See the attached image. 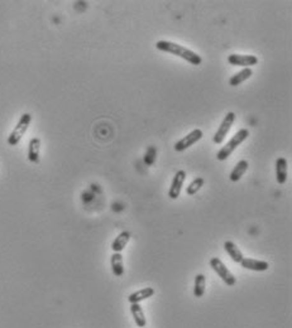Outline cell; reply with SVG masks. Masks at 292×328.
Segmentation results:
<instances>
[{
  "label": "cell",
  "instance_id": "6da1fadb",
  "mask_svg": "<svg viewBox=\"0 0 292 328\" xmlns=\"http://www.w3.org/2000/svg\"><path fill=\"white\" fill-rule=\"evenodd\" d=\"M156 48H157L158 51H162V52L171 53V55L173 56H177V57L185 60V61H187L189 63L193 64V66H199V64H201L202 62L201 56L193 52V51L186 48V47L181 46V44L175 43V42L158 41L157 43H156Z\"/></svg>",
  "mask_w": 292,
  "mask_h": 328
},
{
  "label": "cell",
  "instance_id": "ba28073f",
  "mask_svg": "<svg viewBox=\"0 0 292 328\" xmlns=\"http://www.w3.org/2000/svg\"><path fill=\"white\" fill-rule=\"evenodd\" d=\"M185 180H186V172L182 171V169L176 172L172 183H171V187H169L168 189V197L171 198V200H177V198L180 197V193H181Z\"/></svg>",
  "mask_w": 292,
  "mask_h": 328
},
{
  "label": "cell",
  "instance_id": "2e32d148",
  "mask_svg": "<svg viewBox=\"0 0 292 328\" xmlns=\"http://www.w3.org/2000/svg\"><path fill=\"white\" fill-rule=\"evenodd\" d=\"M248 167L249 163L247 162L246 159H242L240 162H238L237 166L234 167L233 171L230 172L229 179H230L231 182H238V180H240V178H242L243 176H244V173L248 171Z\"/></svg>",
  "mask_w": 292,
  "mask_h": 328
},
{
  "label": "cell",
  "instance_id": "d6986e66",
  "mask_svg": "<svg viewBox=\"0 0 292 328\" xmlns=\"http://www.w3.org/2000/svg\"><path fill=\"white\" fill-rule=\"evenodd\" d=\"M205 285H206V278L204 274H197L195 276V285H194V296L196 298H201L205 294Z\"/></svg>",
  "mask_w": 292,
  "mask_h": 328
},
{
  "label": "cell",
  "instance_id": "8fae6325",
  "mask_svg": "<svg viewBox=\"0 0 292 328\" xmlns=\"http://www.w3.org/2000/svg\"><path fill=\"white\" fill-rule=\"evenodd\" d=\"M155 289L153 288H143V289H140V291H137L134 292V293H131L130 296L128 297V302L130 303V304H133V303H140L143 302V300H146V299L151 298V297L155 296Z\"/></svg>",
  "mask_w": 292,
  "mask_h": 328
},
{
  "label": "cell",
  "instance_id": "7c38bea8",
  "mask_svg": "<svg viewBox=\"0 0 292 328\" xmlns=\"http://www.w3.org/2000/svg\"><path fill=\"white\" fill-rule=\"evenodd\" d=\"M276 180L278 184H284L287 180V160L285 158L276 159Z\"/></svg>",
  "mask_w": 292,
  "mask_h": 328
},
{
  "label": "cell",
  "instance_id": "7a4b0ae2",
  "mask_svg": "<svg viewBox=\"0 0 292 328\" xmlns=\"http://www.w3.org/2000/svg\"><path fill=\"white\" fill-rule=\"evenodd\" d=\"M248 137H249L248 129H240V130L234 134V137L231 138V139L229 140V142L227 143L219 151H218V154H216V159L220 160V162L228 159V158L231 155V153H233V151L235 150L243 142H246V140L248 139Z\"/></svg>",
  "mask_w": 292,
  "mask_h": 328
},
{
  "label": "cell",
  "instance_id": "8992f818",
  "mask_svg": "<svg viewBox=\"0 0 292 328\" xmlns=\"http://www.w3.org/2000/svg\"><path fill=\"white\" fill-rule=\"evenodd\" d=\"M202 135H204V134H202L201 129H195V130H193L191 133L187 134L186 137L182 138L181 140H178L173 148H175L176 151L186 150L187 148H190V147H193L194 144H196V143L199 142V140H201Z\"/></svg>",
  "mask_w": 292,
  "mask_h": 328
},
{
  "label": "cell",
  "instance_id": "30bf717a",
  "mask_svg": "<svg viewBox=\"0 0 292 328\" xmlns=\"http://www.w3.org/2000/svg\"><path fill=\"white\" fill-rule=\"evenodd\" d=\"M27 157L31 163L38 164L39 157H41V139L39 138H32L28 144V153Z\"/></svg>",
  "mask_w": 292,
  "mask_h": 328
},
{
  "label": "cell",
  "instance_id": "52a82bcc",
  "mask_svg": "<svg viewBox=\"0 0 292 328\" xmlns=\"http://www.w3.org/2000/svg\"><path fill=\"white\" fill-rule=\"evenodd\" d=\"M228 62L231 66H240L243 68H251V66H256L258 63V59L253 55H233L228 56Z\"/></svg>",
  "mask_w": 292,
  "mask_h": 328
},
{
  "label": "cell",
  "instance_id": "5b68a950",
  "mask_svg": "<svg viewBox=\"0 0 292 328\" xmlns=\"http://www.w3.org/2000/svg\"><path fill=\"white\" fill-rule=\"evenodd\" d=\"M234 121H235V114L228 113L225 115L224 120L222 121V124H220V126L218 128L216 133L214 134L213 142L215 143V144H222V143L224 142L225 137L228 135L229 130H230L231 125L234 124Z\"/></svg>",
  "mask_w": 292,
  "mask_h": 328
},
{
  "label": "cell",
  "instance_id": "3957f363",
  "mask_svg": "<svg viewBox=\"0 0 292 328\" xmlns=\"http://www.w3.org/2000/svg\"><path fill=\"white\" fill-rule=\"evenodd\" d=\"M31 122H32V115L30 113L22 114V117L18 120L17 125L14 126L12 133L9 134L8 139H6L9 147H15L19 144L22 138L24 137V134L27 133V130L30 128Z\"/></svg>",
  "mask_w": 292,
  "mask_h": 328
},
{
  "label": "cell",
  "instance_id": "e0dca14e",
  "mask_svg": "<svg viewBox=\"0 0 292 328\" xmlns=\"http://www.w3.org/2000/svg\"><path fill=\"white\" fill-rule=\"evenodd\" d=\"M253 75V71L252 68H243L242 71H239L238 73H235L234 76H231L229 79V85L235 88V86H239L240 84H243L244 81H247L248 79H251V76Z\"/></svg>",
  "mask_w": 292,
  "mask_h": 328
},
{
  "label": "cell",
  "instance_id": "9a60e30c",
  "mask_svg": "<svg viewBox=\"0 0 292 328\" xmlns=\"http://www.w3.org/2000/svg\"><path fill=\"white\" fill-rule=\"evenodd\" d=\"M110 264H111V270H113V274L115 276H122L124 274V262H123V255L122 253H114L111 255L110 259Z\"/></svg>",
  "mask_w": 292,
  "mask_h": 328
},
{
  "label": "cell",
  "instance_id": "ffe728a7",
  "mask_svg": "<svg viewBox=\"0 0 292 328\" xmlns=\"http://www.w3.org/2000/svg\"><path fill=\"white\" fill-rule=\"evenodd\" d=\"M204 183H205L204 178H201V177L195 178V179H194L193 182H191L190 184H189V187H187V188H186V193L189 196L196 195V193H197V192H199L200 189H201V187L204 186Z\"/></svg>",
  "mask_w": 292,
  "mask_h": 328
},
{
  "label": "cell",
  "instance_id": "277c9868",
  "mask_svg": "<svg viewBox=\"0 0 292 328\" xmlns=\"http://www.w3.org/2000/svg\"><path fill=\"white\" fill-rule=\"evenodd\" d=\"M209 264H210L211 269H213L214 271L218 274V276H219V278L222 279L223 282L228 285V287H234V285H235V283H237V279H235V276L230 273V270L225 267V264L222 262V260H220L219 258H211L210 262H209Z\"/></svg>",
  "mask_w": 292,
  "mask_h": 328
},
{
  "label": "cell",
  "instance_id": "9c48e42d",
  "mask_svg": "<svg viewBox=\"0 0 292 328\" xmlns=\"http://www.w3.org/2000/svg\"><path fill=\"white\" fill-rule=\"evenodd\" d=\"M240 265L244 269L252 270V271H266L269 268V264L264 260H257V259L252 258H243Z\"/></svg>",
  "mask_w": 292,
  "mask_h": 328
},
{
  "label": "cell",
  "instance_id": "44dd1931",
  "mask_svg": "<svg viewBox=\"0 0 292 328\" xmlns=\"http://www.w3.org/2000/svg\"><path fill=\"white\" fill-rule=\"evenodd\" d=\"M156 157H157V149L156 147L151 146L144 154V163L147 166H153L156 162Z\"/></svg>",
  "mask_w": 292,
  "mask_h": 328
},
{
  "label": "cell",
  "instance_id": "ac0fdd59",
  "mask_svg": "<svg viewBox=\"0 0 292 328\" xmlns=\"http://www.w3.org/2000/svg\"><path fill=\"white\" fill-rule=\"evenodd\" d=\"M224 249H225V251L228 253V255L230 256L233 262L239 263V264H240V262H242L244 256H243V254H242V251L239 250V247L234 244L233 241H225Z\"/></svg>",
  "mask_w": 292,
  "mask_h": 328
},
{
  "label": "cell",
  "instance_id": "5bb4252c",
  "mask_svg": "<svg viewBox=\"0 0 292 328\" xmlns=\"http://www.w3.org/2000/svg\"><path fill=\"white\" fill-rule=\"evenodd\" d=\"M130 312L131 316L134 318V322L137 323V326L139 328H144L147 325V320L146 316H144V312L142 309V305L140 303H133L130 304Z\"/></svg>",
  "mask_w": 292,
  "mask_h": 328
},
{
  "label": "cell",
  "instance_id": "4fadbf2b",
  "mask_svg": "<svg viewBox=\"0 0 292 328\" xmlns=\"http://www.w3.org/2000/svg\"><path fill=\"white\" fill-rule=\"evenodd\" d=\"M130 240V234L128 231H122L119 235L115 238V240L113 241V244H111V249L114 253H122L124 249H126L127 244Z\"/></svg>",
  "mask_w": 292,
  "mask_h": 328
}]
</instances>
